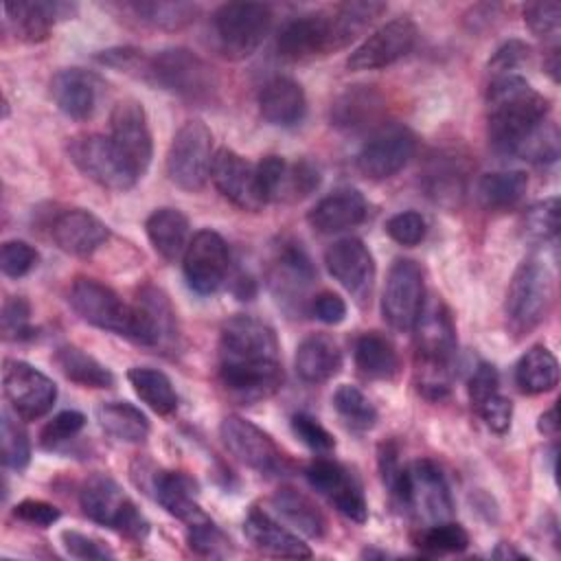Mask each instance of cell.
I'll return each mask as SVG.
<instances>
[{
    "instance_id": "20",
    "label": "cell",
    "mask_w": 561,
    "mask_h": 561,
    "mask_svg": "<svg viewBox=\"0 0 561 561\" xmlns=\"http://www.w3.org/2000/svg\"><path fill=\"white\" fill-rule=\"evenodd\" d=\"M305 478L320 495H324L337 513L351 522L364 524L368 519V502L359 480L340 462L318 458L305 469Z\"/></svg>"
},
{
    "instance_id": "27",
    "label": "cell",
    "mask_w": 561,
    "mask_h": 561,
    "mask_svg": "<svg viewBox=\"0 0 561 561\" xmlns=\"http://www.w3.org/2000/svg\"><path fill=\"white\" fill-rule=\"evenodd\" d=\"M245 539L252 543L254 550L267 557H283V559H309L311 548L283 524H278L267 511L252 508L243 522Z\"/></svg>"
},
{
    "instance_id": "62",
    "label": "cell",
    "mask_w": 561,
    "mask_h": 561,
    "mask_svg": "<svg viewBox=\"0 0 561 561\" xmlns=\"http://www.w3.org/2000/svg\"><path fill=\"white\" fill-rule=\"evenodd\" d=\"M379 471H381V480L388 486V491L392 493L399 484V478L403 473V467L399 462V447L397 443L388 440L379 445Z\"/></svg>"
},
{
    "instance_id": "30",
    "label": "cell",
    "mask_w": 561,
    "mask_h": 561,
    "mask_svg": "<svg viewBox=\"0 0 561 561\" xmlns=\"http://www.w3.org/2000/svg\"><path fill=\"white\" fill-rule=\"evenodd\" d=\"M294 366L302 381L322 383L340 373L342 351L331 335L311 333L298 344Z\"/></svg>"
},
{
    "instance_id": "52",
    "label": "cell",
    "mask_w": 561,
    "mask_h": 561,
    "mask_svg": "<svg viewBox=\"0 0 561 561\" xmlns=\"http://www.w3.org/2000/svg\"><path fill=\"white\" fill-rule=\"evenodd\" d=\"M524 20L528 28L539 39H557L561 28V4L559 2H533L524 11Z\"/></svg>"
},
{
    "instance_id": "21",
    "label": "cell",
    "mask_w": 561,
    "mask_h": 561,
    "mask_svg": "<svg viewBox=\"0 0 561 561\" xmlns=\"http://www.w3.org/2000/svg\"><path fill=\"white\" fill-rule=\"evenodd\" d=\"M324 265L329 274L357 300H370L375 285V259L370 250L357 237H344L333 241L324 252Z\"/></svg>"
},
{
    "instance_id": "53",
    "label": "cell",
    "mask_w": 561,
    "mask_h": 561,
    "mask_svg": "<svg viewBox=\"0 0 561 561\" xmlns=\"http://www.w3.org/2000/svg\"><path fill=\"white\" fill-rule=\"evenodd\" d=\"M291 432L302 445H307L316 454H329L335 449L333 434L305 412H298L291 416Z\"/></svg>"
},
{
    "instance_id": "59",
    "label": "cell",
    "mask_w": 561,
    "mask_h": 561,
    "mask_svg": "<svg viewBox=\"0 0 561 561\" xmlns=\"http://www.w3.org/2000/svg\"><path fill=\"white\" fill-rule=\"evenodd\" d=\"M500 392V375L495 370L493 364H478V368L473 370L471 379H469V399L471 405H480L484 399H489L491 394Z\"/></svg>"
},
{
    "instance_id": "43",
    "label": "cell",
    "mask_w": 561,
    "mask_h": 561,
    "mask_svg": "<svg viewBox=\"0 0 561 561\" xmlns=\"http://www.w3.org/2000/svg\"><path fill=\"white\" fill-rule=\"evenodd\" d=\"M127 9L142 22L162 31H180L195 22L199 7L193 2H129Z\"/></svg>"
},
{
    "instance_id": "42",
    "label": "cell",
    "mask_w": 561,
    "mask_h": 561,
    "mask_svg": "<svg viewBox=\"0 0 561 561\" xmlns=\"http://www.w3.org/2000/svg\"><path fill=\"white\" fill-rule=\"evenodd\" d=\"M55 364L64 373L66 379L83 386V388H110L114 383V375L99 359L81 351L79 346L64 344L55 353Z\"/></svg>"
},
{
    "instance_id": "40",
    "label": "cell",
    "mask_w": 561,
    "mask_h": 561,
    "mask_svg": "<svg viewBox=\"0 0 561 561\" xmlns=\"http://www.w3.org/2000/svg\"><path fill=\"white\" fill-rule=\"evenodd\" d=\"M96 421L110 436L123 443H142L149 436V419L127 401H107L96 408Z\"/></svg>"
},
{
    "instance_id": "10",
    "label": "cell",
    "mask_w": 561,
    "mask_h": 561,
    "mask_svg": "<svg viewBox=\"0 0 561 561\" xmlns=\"http://www.w3.org/2000/svg\"><path fill=\"white\" fill-rule=\"evenodd\" d=\"M79 504L88 519L118 530L127 537L142 539L149 530L147 519L140 515L129 495L107 476H92L79 491Z\"/></svg>"
},
{
    "instance_id": "36",
    "label": "cell",
    "mask_w": 561,
    "mask_h": 561,
    "mask_svg": "<svg viewBox=\"0 0 561 561\" xmlns=\"http://www.w3.org/2000/svg\"><path fill=\"white\" fill-rule=\"evenodd\" d=\"M515 383L524 394H543L559 383V362L541 344L530 346L515 364Z\"/></svg>"
},
{
    "instance_id": "12",
    "label": "cell",
    "mask_w": 561,
    "mask_h": 561,
    "mask_svg": "<svg viewBox=\"0 0 561 561\" xmlns=\"http://www.w3.org/2000/svg\"><path fill=\"white\" fill-rule=\"evenodd\" d=\"M70 162L92 182L110 191H129L136 186L138 175L123 160L110 136L83 134L68 142Z\"/></svg>"
},
{
    "instance_id": "44",
    "label": "cell",
    "mask_w": 561,
    "mask_h": 561,
    "mask_svg": "<svg viewBox=\"0 0 561 561\" xmlns=\"http://www.w3.org/2000/svg\"><path fill=\"white\" fill-rule=\"evenodd\" d=\"M333 408L340 414V419L351 425L353 430H370L377 421V410L370 403V399L355 386L342 383L333 392Z\"/></svg>"
},
{
    "instance_id": "35",
    "label": "cell",
    "mask_w": 561,
    "mask_h": 561,
    "mask_svg": "<svg viewBox=\"0 0 561 561\" xmlns=\"http://www.w3.org/2000/svg\"><path fill=\"white\" fill-rule=\"evenodd\" d=\"M136 307L140 309L149 333L151 346L156 348H171L178 340V318L169 296L158 287H142L136 298Z\"/></svg>"
},
{
    "instance_id": "33",
    "label": "cell",
    "mask_w": 561,
    "mask_h": 561,
    "mask_svg": "<svg viewBox=\"0 0 561 561\" xmlns=\"http://www.w3.org/2000/svg\"><path fill=\"white\" fill-rule=\"evenodd\" d=\"M145 230L149 237V243L164 261H175L184 256V250L188 245V219L178 208H156L147 221Z\"/></svg>"
},
{
    "instance_id": "56",
    "label": "cell",
    "mask_w": 561,
    "mask_h": 561,
    "mask_svg": "<svg viewBox=\"0 0 561 561\" xmlns=\"http://www.w3.org/2000/svg\"><path fill=\"white\" fill-rule=\"evenodd\" d=\"M478 414L486 423V427L495 434H506L511 430L513 419V403L508 397L495 392L489 399H484L480 405H476Z\"/></svg>"
},
{
    "instance_id": "5",
    "label": "cell",
    "mask_w": 561,
    "mask_h": 561,
    "mask_svg": "<svg viewBox=\"0 0 561 561\" xmlns=\"http://www.w3.org/2000/svg\"><path fill=\"white\" fill-rule=\"evenodd\" d=\"M68 302L88 324L127 337L136 344L151 346V333L136 302L127 305L107 285L94 278H77L70 287Z\"/></svg>"
},
{
    "instance_id": "38",
    "label": "cell",
    "mask_w": 561,
    "mask_h": 561,
    "mask_svg": "<svg viewBox=\"0 0 561 561\" xmlns=\"http://www.w3.org/2000/svg\"><path fill=\"white\" fill-rule=\"evenodd\" d=\"M381 105L383 101L377 90L368 85H355L337 96L331 107V121L342 129H362L379 118Z\"/></svg>"
},
{
    "instance_id": "49",
    "label": "cell",
    "mask_w": 561,
    "mask_h": 561,
    "mask_svg": "<svg viewBox=\"0 0 561 561\" xmlns=\"http://www.w3.org/2000/svg\"><path fill=\"white\" fill-rule=\"evenodd\" d=\"M85 425V416L77 410H64L57 416H53L39 432V445L44 449H55L61 443L77 436Z\"/></svg>"
},
{
    "instance_id": "31",
    "label": "cell",
    "mask_w": 561,
    "mask_h": 561,
    "mask_svg": "<svg viewBox=\"0 0 561 561\" xmlns=\"http://www.w3.org/2000/svg\"><path fill=\"white\" fill-rule=\"evenodd\" d=\"M153 491L158 504L186 526L208 519V515L197 504V486L188 476L180 471H158L153 478Z\"/></svg>"
},
{
    "instance_id": "23",
    "label": "cell",
    "mask_w": 561,
    "mask_h": 561,
    "mask_svg": "<svg viewBox=\"0 0 561 561\" xmlns=\"http://www.w3.org/2000/svg\"><path fill=\"white\" fill-rule=\"evenodd\" d=\"M316 278L311 259L296 241H283L270 267V287L285 309H305L307 289Z\"/></svg>"
},
{
    "instance_id": "48",
    "label": "cell",
    "mask_w": 561,
    "mask_h": 561,
    "mask_svg": "<svg viewBox=\"0 0 561 561\" xmlns=\"http://www.w3.org/2000/svg\"><path fill=\"white\" fill-rule=\"evenodd\" d=\"M524 234L533 241H550L559 232V199L548 197L524 213Z\"/></svg>"
},
{
    "instance_id": "60",
    "label": "cell",
    "mask_w": 561,
    "mask_h": 561,
    "mask_svg": "<svg viewBox=\"0 0 561 561\" xmlns=\"http://www.w3.org/2000/svg\"><path fill=\"white\" fill-rule=\"evenodd\" d=\"M528 53H530V48H528L524 42L511 39V42L502 44V46L495 50V55H493L491 61H489V68H491V72H493L495 77H500V75H513V70L528 57Z\"/></svg>"
},
{
    "instance_id": "22",
    "label": "cell",
    "mask_w": 561,
    "mask_h": 561,
    "mask_svg": "<svg viewBox=\"0 0 561 561\" xmlns=\"http://www.w3.org/2000/svg\"><path fill=\"white\" fill-rule=\"evenodd\" d=\"M210 180L215 188L241 210H261L267 202L261 193L256 164L248 162L237 151L221 147L210 167Z\"/></svg>"
},
{
    "instance_id": "55",
    "label": "cell",
    "mask_w": 561,
    "mask_h": 561,
    "mask_svg": "<svg viewBox=\"0 0 561 561\" xmlns=\"http://www.w3.org/2000/svg\"><path fill=\"white\" fill-rule=\"evenodd\" d=\"M2 333L7 340L20 342L26 337H33L31 327V307L22 296H11L2 307Z\"/></svg>"
},
{
    "instance_id": "45",
    "label": "cell",
    "mask_w": 561,
    "mask_h": 561,
    "mask_svg": "<svg viewBox=\"0 0 561 561\" xmlns=\"http://www.w3.org/2000/svg\"><path fill=\"white\" fill-rule=\"evenodd\" d=\"M416 546L427 554L462 552L469 546V535L460 524L445 519L425 526L416 537Z\"/></svg>"
},
{
    "instance_id": "4",
    "label": "cell",
    "mask_w": 561,
    "mask_h": 561,
    "mask_svg": "<svg viewBox=\"0 0 561 561\" xmlns=\"http://www.w3.org/2000/svg\"><path fill=\"white\" fill-rule=\"evenodd\" d=\"M412 331L421 373L419 390L432 399H440L449 390L447 373L458 346L456 324L447 305L436 296H425Z\"/></svg>"
},
{
    "instance_id": "13",
    "label": "cell",
    "mask_w": 561,
    "mask_h": 561,
    "mask_svg": "<svg viewBox=\"0 0 561 561\" xmlns=\"http://www.w3.org/2000/svg\"><path fill=\"white\" fill-rule=\"evenodd\" d=\"M425 302L423 270L412 259H397L386 276L381 316L397 331H412Z\"/></svg>"
},
{
    "instance_id": "19",
    "label": "cell",
    "mask_w": 561,
    "mask_h": 561,
    "mask_svg": "<svg viewBox=\"0 0 561 561\" xmlns=\"http://www.w3.org/2000/svg\"><path fill=\"white\" fill-rule=\"evenodd\" d=\"M110 138L129 169L142 178L153 156L151 129L142 103L136 99H123L114 105L110 114Z\"/></svg>"
},
{
    "instance_id": "41",
    "label": "cell",
    "mask_w": 561,
    "mask_h": 561,
    "mask_svg": "<svg viewBox=\"0 0 561 561\" xmlns=\"http://www.w3.org/2000/svg\"><path fill=\"white\" fill-rule=\"evenodd\" d=\"M127 381L134 388L136 397L147 403L156 414L167 416L178 410V392L162 370L149 366H134L127 370Z\"/></svg>"
},
{
    "instance_id": "64",
    "label": "cell",
    "mask_w": 561,
    "mask_h": 561,
    "mask_svg": "<svg viewBox=\"0 0 561 561\" xmlns=\"http://www.w3.org/2000/svg\"><path fill=\"white\" fill-rule=\"evenodd\" d=\"M493 557H495V559H524V554L517 552V550H513L508 543H500V546L495 548Z\"/></svg>"
},
{
    "instance_id": "26",
    "label": "cell",
    "mask_w": 561,
    "mask_h": 561,
    "mask_svg": "<svg viewBox=\"0 0 561 561\" xmlns=\"http://www.w3.org/2000/svg\"><path fill=\"white\" fill-rule=\"evenodd\" d=\"M50 234L57 248L66 254L88 256L107 241L110 228L90 210L70 208L55 217Z\"/></svg>"
},
{
    "instance_id": "24",
    "label": "cell",
    "mask_w": 561,
    "mask_h": 561,
    "mask_svg": "<svg viewBox=\"0 0 561 561\" xmlns=\"http://www.w3.org/2000/svg\"><path fill=\"white\" fill-rule=\"evenodd\" d=\"M101 88V79L83 68H64L50 81L55 105L72 121H88L94 116Z\"/></svg>"
},
{
    "instance_id": "29",
    "label": "cell",
    "mask_w": 561,
    "mask_h": 561,
    "mask_svg": "<svg viewBox=\"0 0 561 561\" xmlns=\"http://www.w3.org/2000/svg\"><path fill=\"white\" fill-rule=\"evenodd\" d=\"M259 112L276 127L300 123L307 112V99L300 83L289 77H272L259 92Z\"/></svg>"
},
{
    "instance_id": "39",
    "label": "cell",
    "mask_w": 561,
    "mask_h": 561,
    "mask_svg": "<svg viewBox=\"0 0 561 561\" xmlns=\"http://www.w3.org/2000/svg\"><path fill=\"white\" fill-rule=\"evenodd\" d=\"M528 188V175L524 171H493L484 173L476 184V197L486 210L513 208Z\"/></svg>"
},
{
    "instance_id": "6",
    "label": "cell",
    "mask_w": 561,
    "mask_h": 561,
    "mask_svg": "<svg viewBox=\"0 0 561 561\" xmlns=\"http://www.w3.org/2000/svg\"><path fill=\"white\" fill-rule=\"evenodd\" d=\"M142 79L188 103H210L219 90L215 68L197 53L182 46L164 48L149 57Z\"/></svg>"
},
{
    "instance_id": "17",
    "label": "cell",
    "mask_w": 561,
    "mask_h": 561,
    "mask_svg": "<svg viewBox=\"0 0 561 561\" xmlns=\"http://www.w3.org/2000/svg\"><path fill=\"white\" fill-rule=\"evenodd\" d=\"M230 270V252L224 237L210 228H204L193 234L182 256V272L186 285L202 294H215Z\"/></svg>"
},
{
    "instance_id": "9",
    "label": "cell",
    "mask_w": 561,
    "mask_h": 561,
    "mask_svg": "<svg viewBox=\"0 0 561 561\" xmlns=\"http://www.w3.org/2000/svg\"><path fill=\"white\" fill-rule=\"evenodd\" d=\"M272 26V9L261 2H226L213 13L217 46L228 59L250 57Z\"/></svg>"
},
{
    "instance_id": "3",
    "label": "cell",
    "mask_w": 561,
    "mask_h": 561,
    "mask_svg": "<svg viewBox=\"0 0 561 561\" xmlns=\"http://www.w3.org/2000/svg\"><path fill=\"white\" fill-rule=\"evenodd\" d=\"M550 103L519 75L493 77L486 90V131L495 151L517 156L546 123Z\"/></svg>"
},
{
    "instance_id": "47",
    "label": "cell",
    "mask_w": 561,
    "mask_h": 561,
    "mask_svg": "<svg viewBox=\"0 0 561 561\" xmlns=\"http://www.w3.org/2000/svg\"><path fill=\"white\" fill-rule=\"evenodd\" d=\"M318 184H320V171L311 162L307 160H300L294 164L287 162L280 184L276 188L274 202H298L309 193H313Z\"/></svg>"
},
{
    "instance_id": "57",
    "label": "cell",
    "mask_w": 561,
    "mask_h": 561,
    "mask_svg": "<svg viewBox=\"0 0 561 561\" xmlns=\"http://www.w3.org/2000/svg\"><path fill=\"white\" fill-rule=\"evenodd\" d=\"M61 543L66 548V552L75 559H112L114 552L110 548H105L99 539L77 533V530H64L61 533Z\"/></svg>"
},
{
    "instance_id": "58",
    "label": "cell",
    "mask_w": 561,
    "mask_h": 561,
    "mask_svg": "<svg viewBox=\"0 0 561 561\" xmlns=\"http://www.w3.org/2000/svg\"><path fill=\"white\" fill-rule=\"evenodd\" d=\"M13 515L20 522H26V524L39 526V528H48L61 517L57 506H53L50 502H44V500H33V497L22 500L20 504H15Z\"/></svg>"
},
{
    "instance_id": "14",
    "label": "cell",
    "mask_w": 561,
    "mask_h": 561,
    "mask_svg": "<svg viewBox=\"0 0 561 561\" xmlns=\"http://www.w3.org/2000/svg\"><path fill=\"white\" fill-rule=\"evenodd\" d=\"M219 436L226 449L245 467L265 476H274L285 469V456L274 438L252 421L228 414L219 425Z\"/></svg>"
},
{
    "instance_id": "16",
    "label": "cell",
    "mask_w": 561,
    "mask_h": 561,
    "mask_svg": "<svg viewBox=\"0 0 561 561\" xmlns=\"http://www.w3.org/2000/svg\"><path fill=\"white\" fill-rule=\"evenodd\" d=\"M4 397L24 421H35L50 412L57 399L55 381L22 359H7L2 368Z\"/></svg>"
},
{
    "instance_id": "32",
    "label": "cell",
    "mask_w": 561,
    "mask_h": 561,
    "mask_svg": "<svg viewBox=\"0 0 561 561\" xmlns=\"http://www.w3.org/2000/svg\"><path fill=\"white\" fill-rule=\"evenodd\" d=\"M270 504L280 515V519H285L291 528H296L305 537L320 539L327 535L324 513L302 491H298L294 486H280L270 497Z\"/></svg>"
},
{
    "instance_id": "7",
    "label": "cell",
    "mask_w": 561,
    "mask_h": 561,
    "mask_svg": "<svg viewBox=\"0 0 561 561\" xmlns=\"http://www.w3.org/2000/svg\"><path fill=\"white\" fill-rule=\"evenodd\" d=\"M554 300V278L539 259H526L513 272L506 291V320L515 333H528L548 316Z\"/></svg>"
},
{
    "instance_id": "51",
    "label": "cell",
    "mask_w": 561,
    "mask_h": 561,
    "mask_svg": "<svg viewBox=\"0 0 561 561\" xmlns=\"http://www.w3.org/2000/svg\"><path fill=\"white\" fill-rule=\"evenodd\" d=\"M188 528V546L197 554L204 557H226L228 554V537L219 530V526L208 517Z\"/></svg>"
},
{
    "instance_id": "1",
    "label": "cell",
    "mask_w": 561,
    "mask_h": 561,
    "mask_svg": "<svg viewBox=\"0 0 561 561\" xmlns=\"http://www.w3.org/2000/svg\"><path fill=\"white\" fill-rule=\"evenodd\" d=\"M219 381L224 390L250 405L270 399L283 386L276 333L252 316H232L219 333Z\"/></svg>"
},
{
    "instance_id": "61",
    "label": "cell",
    "mask_w": 561,
    "mask_h": 561,
    "mask_svg": "<svg viewBox=\"0 0 561 561\" xmlns=\"http://www.w3.org/2000/svg\"><path fill=\"white\" fill-rule=\"evenodd\" d=\"M311 311L324 324H340L346 318V302L333 291H320L311 298Z\"/></svg>"
},
{
    "instance_id": "8",
    "label": "cell",
    "mask_w": 561,
    "mask_h": 561,
    "mask_svg": "<svg viewBox=\"0 0 561 561\" xmlns=\"http://www.w3.org/2000/svg\"><path fill=\"white\" fill-rule=\"evenodd\" d=\"M414 517L436 524L454 513L451 493L440 467L427 458L414 460L403 467L397 489L390 493Z\"/></svg>"
},
{
    "instance_id": "37",
    "label": "cell",
    "mask_w": 561,
    "mask_h": 561,
    "mask_svg": "<svg viewBox=\"0 0 561 561\" xmlns=\"http://www.w3.org/2000/svg\"><path fill=\"white\" fill-rule=\"evenodd\" d=\"M357 370L368 379H392L399 370V355L394 344L377 333H362L353 348Z\"/></svg>"
},
{
    "instance_id": "18",
    "label": "cell",
    "mask_w": 561,
    "mask_h": 561,
    "mask_svg": "<svg viewBox=\"0 0 561 561\" xmlns=\"http://www.w3.org/2000/svg\"><path fill=\"white\" fill-rule=\"evenodd\" d=\"M419 37L416 24L408 15H399L375 28L346 59L348 70H379L405 57Z\"/></svg>"
},
{
    "instance_id": "11",
    "label": "cell",
    "mask_w": 561,
    "mask_h": 561,
    "mask_svg": "<svg viewBox=\"0 0 561 561\" xmlns=\"http://www.w3.org/2000/svg\"><path fill=\"white\" fill-rule=\"evenodd\" d=\"M213 134L202 121H186L167 151V175L182 191H202L213 167Z\"/></svg>"
},
{
    "instance_id": "2",
    "label": "cell",
    "mask_w": 561,
    "mask_h": 561,
    "mask_svg": "<svg viewBox=\"0 0 561 561\" xmlns=\"http://www.w3.org/2000/svg\"><path fill=\"white\" fill-rule=\"evenodd\" d=\"M388 7L383 2H342L329 11L298 15L283 24L276 50L287 61H307L346 48Z\"/></svg>"
},
{
    "instance_id": "15",
    "label": "cell",
    "mask_w": 561,
    "mask_h": 561,
    "mask_svg": "<svg viewBox=\"0 0 561 561\" xmlns=\"http://www.w3.org/2000/svg\"><path fill=\"white\" fill-rule=\"evenodd\" d=\"M416 151V136L399 123L379 127L359 149L355 164L368 180H388L399 173Z\"/></svg>"
},
{
    "instance_id": "28",
    "label": "cell",
    "mask_w": 561,
    "mask_h": 561,
    "mask_svg": "<svg viewBox=\"0 0 561 561\" xmlns=\"http://www.w3.org/2000/svg\"><path fill=\"white\" fill-rule=\"evenodd\" d=\"M366 210H368L366 199L357 188H340L322 197L307 213V221L313 230L322 234H333L362 224L366 217Z\"/></svg>"
},
{
    "instance_id": "63",
    "label": "cell",
    "mask_w": 561,
    "mask_h": 561,
    "mask_svg": "<svg viewBox=\"0 0 561 561\" xmlns=\"http://www.w3.org/2000/svg\"><path fill=\"white\" fill-rule=\"evenodd\" d=\"M537 430H539L541 434H546V436H557L559 423H557V410H554V408L546 410V412L539 416V421H537Z\"/></svg>"
},
{
    "instance_id": "34",
    "label": "cell",
    "mask_w": 561,
    "mask_h": 561,
    "mask_svg": "<svg viewBox=\"0 0 561 561\" xmlns=\"http://www.w3.org/2000/svg\"><path fill=\"white\" fill-rule=\"evenodd\" d=\"M467 186V171L462 160L454 153H438L427 162L425 188L427 195L440 206H458Z\"/></svg>"
},
{
    "instance_id": "50",
    "label": "cell",
    "mask_w": 561,
    "mask_h": 561,
    "mask_svg": "<svg viewBox=\"0 0 561 561\" xmlns=\"http://www.w3.org/2000/svg\"><path fill=\"white\" fill-rule=\"evenodd\" d=\"M37 265V250L20 239L2 243L0 250V270L9 278H22Z\"/></svg>"
},
{
    "instance_id": "25",
    "label": "cell",
    "mask_w": 561,
    "mask_h": 561,
    "mask_svg": "<svg viewBox=\"0 0 561 561\" xmlns=\"http://www.w3.org/2000/svg\"><path fill=\"white\" fill-rule=\"evenodd\" d=\"M4 13L15 37L24 42H42L59 20H68L77 13V4L59 0L7 2Z\"/></svg>"
},
{
    "instance_id": "46",
    "label": "cell",
    "mask_w": 561,
    "mask_h": 561,
    "mask_svg": "<svg viewBox=\"0 0 561 561\" xmlns=\"http://www.w3.org/2000/svg\"><path fill=\"white\" fill-rule=\"evenodd\" d=\"M18 414L13 416L9 410H2L0 421V445H2V462L9 469L22 471L31 460V443L24 427L18 423Z\"/></svg>"
},
{
    "instance_id": "54",
    "label": "cell",
    "mask_w": 561,
    "mask_h": 561,
    "mask_svg": "<svg viewBox=\"0 0 561 561\" xmlns=\"http://www.w3.org/2000/svg\"><path fill=\"white\" fill-rule=\"evenodd\" d=\"M386 232L392 241H397L399 245H405V248H412V245H419L423 239H425V232H427V226H425V219L421 213L416 210H403V213H397L392 215L388 221H386Z\"/></svg>"
}]
</instances>
